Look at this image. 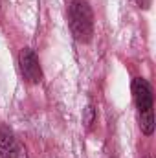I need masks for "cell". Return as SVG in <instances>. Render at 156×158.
Masks as SVG:
<instances>
[{
	"label": "cell",
	"instance_id": "52a82bcc",
	"mask_svg": "<svg viewBox=\"0 0 156 158\" xmlns=\"http://www.w3.org/2000/svg\"><path fill=\"white\" fill-rule=\"evenodd\" d=\"M145 158H151V156H145Z\"/></svg>",
	"mask_w": 156,
	"mask_h": 158
},
{
	"label": "cell",
	"instance_id": "5b68a950",
	"mask_svg": "<svg viewBox=\"0 0 156 158\" xmlns=\"http://www.w3.org/2000/svg\"><path fill=\"white\" fill-rule=\"evenodd\" d=\"M94 119H96V109H94L92 105H88V107L84 109V118H83V121H84L86 127H90V125L94 123Z\"/></svg>",
	"mask_w": 156,
	"mask_h": 158
},
{
	"label": "cell",
	"instance_id": "277c9868",
	"mask_svg": "<svg viewBox=\"0 0 156 158\" xmlns=\"http://www.w3.org/2000/svg\"><path fill=\"white\" fill-rule=\"evenodd\" d=\"M0 158H18V143L7 125H0Z\"/></svg>",
	"mask_w": 156,
	"mask_h": 158
},
{
	"label": "cell",
	"instance_id": "7a4b0ae2",
	"mask_svg": "<svg viewBox=\"0 0 156 158\" xmlns=\"http://www.w3.org/2000/svg\"><path fill=\"white\" fill-rule=\"evenodd\" d=\"M70 28L79 42H90L94 35V15L86 0H72L70 4Z\"/></svg>",
	"mask_w": 156,
	"mask_h": 158
},
{
	"label": "cell",
	"instance_id": "3957f363",
	"mask_svg": "<svg viewBox=\"0 0 156 158\" xmlns=\"http://www.w3.org/2000/svg\"><path fill=\"white\" fill-rule=\"evenodd\" d=\"M18 63H20V72L24 79L31 85H37L42 79V70H40L39 59L35 55V52L31 48H22L20 55H18Z\"/></svg>",
	"mask_w": 156,
	"mask_h": 158
},
{
	"label": "cell",
	"instance_id": "6da1fadb",
	"mask_svg": "<svg viewBox=\"0 0 156 158\" xmlns=\"http://www.w3.org/2000/svg\"><path fill=\"white\" fill-rule=\"evenodd\" d=\"M132 96L140 112V127L142 132L151 136L154 131V114H153V88L143 77L132 81Z\"/></svg>",
	"mask_w": 156,
	"mask_h": 158
},
{
	"label": "cell",
	"instance_id": "8992f818",
	"mask_svg": "<svg viewBox=\"0 0 156 158\" xmlns=\"http://www.w3.org/2000/svg\"><path fill=\"white\" fill-rule=\"evenodd\" d=\"M136 2H138V6L143 7V9H149V6H151V0H136Z\"/></svg>",
	"mask_w": 156,
	"mask_h": 158
}]
</instances>
